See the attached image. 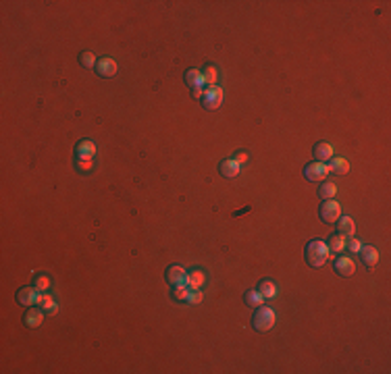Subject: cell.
Here are the masks:
<instances>
[{"instance_id": "cell-23", "label": "cell", "mask_w": 391, "mask_h": 374, "mask_svg": "<svg viewBox=\"0 0 391 374\" xmlns=\"http://www.w3.org/2000/svg\"><path fill=\"white\" fill-rule=\"evenodd\" d=\"M96 54L94 52H89V50H86V52H82L79 54V65L82 67H86V69H92V67H96Z\"/></svg>"}, {"instance_id": "cell-14", "label": "cell", "mask_w": 391, "mask_h": 374, "mask_svg": "<svg viewBox=\"0 0 391 374\" xmlns=\"http://www.w3.org/2000/svg\"><path fill=\"white\" fill-rule=\"evenodd\" d=\"M335 225H337V233L344 237H352L356 233V225L352 216H339Z\"/></svg>"}, {"instance_id": "cell-24", "label": "cell", "mask_w": 391, "mask_h": 374, "mask_svg": "<svg viewBox=\"0 0 391 374\" xmlns=\"http://www.w3.org/2000/svg\"><path fill=\"white\" fill-rule=\"evenodd\" d=\"M204 283V275L200 270H192L187 275V285H189V289H198L200 285Z\"/></svg>"}, {"instance_id": "cell-30", "label": "cell", "mask_w": 391, "mask_h": 374, "mask_svg": "<svg viewBox=\"0 0 391 374\" xmlns=\"http://www.w3.org/2000/svg\"><path fill=\"white\" fill-rule=\"evenodd\" d=\"M237 165H244V163H248V152H237V156L233 158Z\"/></svg>"}, {"instance_id": "cell-19", "label": "cell", "mask_w": 391, "mask_h": 374, "mask_svg": "<svg viewBox=\"0 0 391 374\" xmlns=\"http://www.w3.org/2000/svg\"><path fill=\"white\" fill-rule=\"evenodd\" d=\"M329 251H333V254H339V251L346 249V237L339 235V233H333L329 235V244H327Z\"/></svg>"}, {"instance_id": "cell-28", "label": "cell", "mask_w": 391, "mask_h": 374, "mask_svg": "<svg viewBox=\"0 0 391 374\" xmlns=\"http://www.w3.org/2000/svg\"><path fill=\"white\" fill-rule=\"evenodd\" d=\"M173 297H175V299H187V289L175 287V289H173Z\"/></svg>"}, {"instance_id": "cell-6", "label": "cell", "mask_w": 391, "mask_h": 374, "mask_svg": "<svg viewBox=\"0 0 391 374\" xmlns=\"http://www.w3.org/2000/svg\"><path fill=\"white\" fill-rule=\"evenodd\" d=\"M165 281H167L171 287H183V285H187V275H185V270H183L181 266L173 264V266L167 268Z\"/></svg>"}, {"instance_id": "cell-21", "label": "cell", "mask_w": 391, "mask_h": 374, "mask_svg": "<svg viewBox=\"0 0 391 374\" xmlns=\"http://www.w3.org/2000/svg\"><path fill=\"white\" fill-rule=\"evenodd\" d=\"M335 194H337V185L335 183H331V181H323V183H320L318 196L323 198V200H333Z\"/></svg>"}, {"instance_id": "cell-17", "label": "cell", "mask_w": 391, "mask_h": 374, "mask_svg": "<svg viewBox=\"0 0 391 374\" xmlns=\"http://www.w3.org/2000/svg\"><path fill=\"white\" fill-rule=\"evenodd\" d=\"M75 150H77V156H79V158H86V160H89V158L96 154V146L92 144V141H87V139L79 141Z\"/></svg>"}, {"instance_id": "cell-26", "label": "cell", "mask_w": 391, "mask_h": 374, "mask_svg": "<svg viewBox=\"0 0 391 374\" xmlns=\"http://www.w3.org/2000/svg\"><path fill=\"white\" fill-rule=\"evenodd\" d=\"M34 287H36L38 291H46V289L50 287V279H48V277H44V275L36 277V281H34Z\"/></svg>"}, {"instance_id": "cell-5", "label": "cell", "mask_w": 391, "mask_h": 374, "mask_svg": "<svg viewBox=\"0 0 391 374\" xmlns=\"http://www.w3.org/2000/svg\"><path fill=\"white\" fill-rule=\"evenodd\" d=\"M304 177L308 181H325L329 177V166L325 163H318V160H314V163H308L304 166Z\"/></svg>"}, {"instance_id": "cell-18", "label": "cell", "mask_w": 391, "mask_h": 374, "mask_svg": "<svg viewBox=\"0 0 391 374\" xmlns=\"http://www.w3.org/2000/svg\"><path fill=\"white\" fill-rule=\"evenodd\" d=\"M258 291H260V295H262L264 299H273L277 295V285L270 279H264V281H260Z\"/></svg>"}, {"instance_id": "cell-22", "label": "cell", "mask_w": 391, "mask_h": 374, "mask_svg": "<svg viewBox=\"0 0 391 374\" xmlns=\"http://www.w3.org/2000/svg\"><path fill=\"white\" fill-rule=\"evenodd\" d=\"M217 67L215 65H206L204 71H202V79L208 83V85H217Z\"/></svg>"}, {"instance_id": "cell-29", "label": "cell", "mask_w": 391, "mask_h": 374, "mask_svg": "<svg viewBox=\"0 0 391 374\" xmlns=\"http://www.w3.org/2000/svg\"><path fill=\"white\" fill-rule=\"evenodd\" d=\"M346 246H348V249H349V251H354V254H358V249H360V241L352 237V239H349Z\"/></svg>"}, {"instance_id": "cell-2", "label": "cell", "mask_w": 391, "mask_h": 374, "mask_svg": "<svg viewBox=\"0 0 391 374\" xmlns=\"http://www.w3.org/2000/svg\"><path fill=\"white\" fill-rule=\"evenodd\" d=\"M275 320H277L275 312L270 310L268 306H258L256 312H254V316H252V327L258 332H266V331H270L275 327Z\"/></svg>"}, {"instance_id": "cell-3", "label": "cell", "mask_w": 391, "mask_h": 374, "mask_svg": "<svg viewBox=\"0 0 391 374\" xmlns=\"http://www.w3.org/2000/svg\"><path fill=\"white\" fill-rule=\"evenodd\" d=\"M318 216L325 225H333V222H337V218L342 216V206H339V202L323 200V204H320V208H318Z\"/></svg>"}, {"instance_id": "cell-20", "label": "cell", "mask_w": 391, "mask_h": 374, "mask_svg": "<svg viewBox=\"0 0 391 374\" xmlns=\"http://www.w3.org/2000/svg\"><path fill=\"white\" fill-rule=\"evenodd\" d=\"M244 301H246V306H250V308H258V306H262L264 297L260 295V291H258V289H250V291H246Z\"/></svg>"}, {"instance_id": "cell-7", "label": "cell", "mask_w": 391, "mask_h": 374, "mask_svg": "<svg viewBox=\"0 0 391 374\" xmlns=\"http://www.w3.org/2000/svg\"><path fill=\"white\" fill-rule=\"evenodd\" d=\"M333 270L337 272L339 277H352L356 272V264H354V260L349 256H339L333 262Z\"/></svg>"}, {"instance_id": "cell-4", "label": "cell", "mask_w": 391, "mask_h": 374, "mask_svg": "<svg viewBox=\"0 0 391 374\" xmlns=\"http://www.w3.org/2000/svg\"><path fill=\"white\" fill-rule=\"evenodd\" d=\"M220 104H223V89L218 85H208L202 94V106L206 110H217Z\"/></svg>"}, {"instance_id": "cell-10", "label": "cell", "mask_w": 391, "mask_h": 374, "mask_svg": "<svg viewBox=\"0 0 391 374\" xmlns=\"http://www.w3.org/2000/svg\"><path fill=\"white\" fill-rule=\"evenodd\" d=\"M358 256H360V260H362V264L366 268H373V266H377V262H379V249L373 248V246H360Z\"/></svg>"}, {"instance_id": "cell-1", "label": "cell", "mask_w": 391, "mask_h": 374, "mask_svg": "<svg viewBox=\"0 0 391 374\" xmlns=\"http://www.w3.org/2000/svg\"><path fill=\"white\" fill-rule=\"evenodd\" d=\"M304 256H306L308 266L318 268V266H323L325 262H327V258H329V248H327L325 241L312 239V241H308V244H306Z\"/></svg>"}, {"instance_id": "cell-12", "label": "cell", "mask_w": 391, "mask_h": 374, "mask_svg": "<svg viewBox=\"0 0 391 374\" xmlns=\"http://www.w3.org/2000/svg\"><path fill=\"white\" fill-rule=\"evenodd\" d=\"M44 322V310H38V308H29L23 316V325L27 329H38L40 325Z\"/></svg>"}, {"instance_id": "cell-31", "label": "cell", "mask_w": 391, "mask_h": 374, "mask_svg": "<svg viewBox=\"0 0 391 374\" xmlns=\"http://www.w3.org/2000/svg\"><path fill=\"white\" fill-rule=\"evenodd\" d=\"M202 94H204V92H202V87L192 89V96H194V98H202Z\"/></svg>"}, {"instance_id": "cell-16", "label": "cell", "mask_w": 391, "mask_h": 374, "mask_svg": "<svg viewBox=\"0 0 391 374\" xmlns=\"http://www.w3.org/2000/svg\"><path fill=\"white\" fill-rule=\"evenodd\" d=\"M185 83H187V87H192V89L202 87V83H204L202 71H198V69H187V71H185Z\"/></svg>"}, {"instance_id": "cell-15", "label": "cell", "mask_w": 391, "mask_h": 374, "mask_svg": "<svg viewBox=\"0 0 391 374\" xmlns=\"http://www.w3.org/2000/svg\"><path fill=\"white\" fill-rule=\"evenodd\" d=\"M329 166V173H335V175H348L349 173V163L346 158H339V156H333L331 158V165Z\"/></svg>"}, {"instance_id": "cell-9", "label": "cell", "mask_w": 391, "mask_h": 374, "mask_svg": "<svg viewBox=\"0 0 391 374\" xmlns=\"http://www.w3.org/2000/svg\"><path fill=\"white\" fill-rule=\"evenodd\" d=\"M96 73L100 75V77H104V79H108V77H115L117 75V63L113 58H108V56H104V58H98V63H96Z\"/></svg>"}, {"instance_id": "cell-27", "label": "cell", "mask_w": 391, "mask_h": 374, "mask_svg": "<svg viewBox=\"0 0 391 374\" xmlns=\"http://www.w3.org/2000/svg\"><path fill=\"white\" fill-rule=\"evenodd\" d=\"M187 301L189 304H200V301H202V293H200L198 289H192L187 293Z\"/></svg>"}, {"instance_id": "cell-25", "label": "cell", "mask_w": 391, "mask_h": 374, "mask_svg": "<svg viewBox=\"0 0 391 374\" xmlns=\"http://www.w3.org/2000/svg\"><path fill=\"white\" fill-rule=\"evenodd\" d=\"M40 301H42V310L46 312V314L50 316V314H56V310H58V306H56V301L52 299V297H50V295H44L42 299H40Z\"/></svg>"}, {"instance_id": "cell-8", "label": "cell", "mask_w": 391, "mask_h": 374, "mask_svg": "<svg viewBox=\"0 0 391 374\" xmlns=\"http://www.w3.org/2000/svg\"><path fill=\"white\" fill-rule=\"evenodd\" d=\"M42 297H40V293H38V289L32 285V287H21L17 291V301L21 306H25V308H32V304H36V301H40Z\"/></svg>"}, {"instance_id": "cell-11", "label": "cell", "mask_w": 391, "mask_h": 374, "mask_svg": "<svg viewBox=\"0 0 391 374\" xmlns=\"http://www.w3.org/2000/svg\"><path fill=\"white\" fill-rule=\"evenodd\" d=\"M312 156L318 160V163H329L333 158V146L327 144V141H318L312 148Z\"/></svg>"}, {"instance_id": "cell-13", "label": "cell", "mask_w": 391, "mask_h": 374, "mask_svg": "<svg viewBox=\"0 0 391 374\" xmlns=\"http://www.w3.org/2000/svg\"><path fill=\"white\" fill-rule=\"evenodd\" d=\"M218 173L225 179H233L239 175V165L233 158H225V160H220V165H218Z\"/></svg>"}]
</instances>
